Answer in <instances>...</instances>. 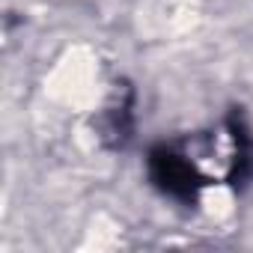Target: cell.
Masks as SVG:
<instances>
[{
  "label": "cell",
  "instance_id": "1",
  "mask_svg": "<svg viewBox=\"0 0 253 253\" xmlns=\"http://www.w3.org/2000/svg\"><path fill=\"white\" fill-rule=\"evenodd\" d=\"M149 176L155 182V188H161L164 194L182 200V203H194L197 191L203 185V176L197 173L194 161L185 152H176L170 146H158L149 155Z\"/></svg>",
  "mask_w": 253,
  "mask_h": 253
}]
</instances>
